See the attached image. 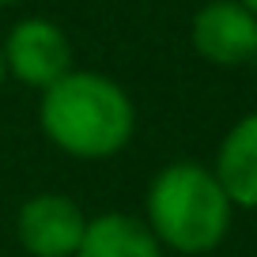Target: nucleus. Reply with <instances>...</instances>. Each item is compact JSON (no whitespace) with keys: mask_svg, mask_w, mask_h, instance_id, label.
Here are the masks:
<instances>
[{"mask_svg":"<svg viewBox=\"0 0 257 257\" xmlns=\"http://www.w3.org/2000/svg\"><path fill=\"white\" fill-rule=\"evenodd\" d=\"M38 125L53 148L72 159H110L137 133V110L110 76L72 68L42 91Z\"/></svg>","mask_w":257,"mask_h":257,"instance_id":"f257e3e1","label":"nucleus"},{"mask_svg":"<svg viewBox=\"0 0 257 257\" xmlns=\"http://www.w3.org/2000/svg\"><path fill=\"white\" fill-rule=\"evenodd\" d=\"M234 204L219 185L216 170L193 159L167 163L148 185L144 223L163 249L204 257L227 238Z\"/></svg>","mask_w":257,"mask_h":257,"instance_id":"f03ea898","label":"nucleus"},{"mask_svg":"<svg viewBox=\"0 0 257 257\" xmlns=\"http://www.w3.org/2000/svg\"><path fill=\"white\" fill-rule=\"evenodd\" d=\"M4 64L8 76H16L27 87L46 91L49 83H57L64 72H72V46L68 34L49 19H19L4 38Z\"/></svg>","mask_w":257,"mask_h":257,"instance_id":"7ed1b4c3","label":"nucleus"},{"mask_svg":"<svg viewBox=\"0 0 257 257\" xmlns=\"http://www.w3.org/2000/svg\"><path fill=\"white\" fill-rule=\"evenodd\" d=\"M91 219L64 193H34L16 216L19 246L31 257H76Z\"/></svg>","mask_w":257,"mask_h":257,"instance_id":"20e7f679","label":"nucleus"},{"mask_svg":"<svg viewBox=\"0 0 257 257\" xmlns=\"http://www.w3.org/2000/svg\"><path fill=\"white\" fill-rule=\"evenodd\" d=\"M193 49L216 68H238L257 53V16L238 0H208L189 23Z\"/></svg>","mask_w":257,"mask_h":257,"instance_id":"39448f33","label":"nucleus"},{"mask_svg":"<svg viewBox=\"0 0 257 257\" xmlns=\"http://www.w3.org/2000/svg\"><path fill=\"white\" fill-rule=\"evenodd\" d=\"M212 170L234 208H257V110L227 128Z\"/></svg>","mask_w":257,"mask_h":257,"instance_id":"423d86ee","label":"nucleus"},{"mask_svg":"<svg viewBox=\"0 0 257 257\" xmlns=\"http://www.w3.org/2000/svg\"><path fill=\"white\" fill-rule=\"evenodd\" d=\"M76 257H163L152 227L125 212H102L87 223Z\"/></svg>","mask_w":257,"mask_h":257,"instance_id":"0eeeda50","label":"nucleus"},{"mask_svg":"<svg viewBox=\"0 0 257 257\" xmlns=\"http://www.w3.org/2000/svg\"><path fill=\"white\" fill-rule=\"evenodd\" d=\"M4 80H8V64H4V49H0V87H4Z\"/></svg>","mask_w":257,"mask_h":257,"instance_id":"6e6552de","label":"nucleus"},{"mask_svg":"<svg viewBox=\"0 0 257 257\" xmlns=\"http://www.w3.org/2000/svg\"><path fill=\"white\" fill-rule=\"evenodd\" d=\"M238 4H246V8L253 12V16H257V0H238Z\"/></svg>","mask_w":257,"mask_h":257,"instance_id":"1a4fd4ad","label":"nucleus"},{"mask_svg":"<svg viewBox=\"0 0 257 257\" xmlns=\"http://www.w3.org/2000/svg\"><path fill=\"white\" fill-rule=\"evenodd\" d=\"M4 4H16V0H0V8H4Z\"/></svg>","mask_w":257,"mask_h":257,"instance_id":"9d476101","label":"nucleus"},{"mask_svg":"<svg viewBox=\"0 0 257 257\" xmlns=\"http://www.w3.org/2000/svg\"><path fill=\"white\" fill-rule=\"evenodd\" d=\"M253 64H257V53H253Z\"/></svg>","mask_w":257,"mask_h":257,"instance_id":"9b49d317","label":"nucleus"}]
</instances>
